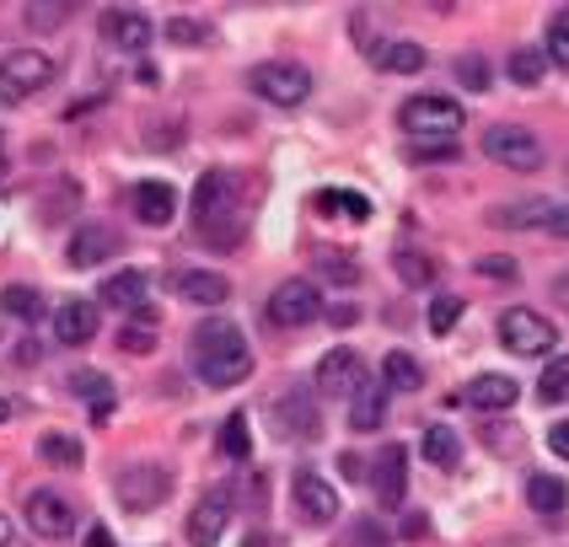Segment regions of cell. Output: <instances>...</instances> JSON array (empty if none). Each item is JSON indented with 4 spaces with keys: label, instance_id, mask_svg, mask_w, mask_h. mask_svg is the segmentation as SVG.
Listing matches in <instances>:
<instances>
[{
    "label": "cell",
    "instance_id": "1",
    "mask_svg": "<svg viewBox=\"0 0 569 547\" xmlns=\"http://www.w3.org/2000/svg\"><path fill=\"white\" fill-rule=\"evenodd\" d=\"M189 344H193V376L204 387H215V392H226V387H237V381L253 376V349H248L242 328L226 322V317H204L193 328Z\"/></svg>",
    "mask_w": 569,
    "mask_h": 547
},
{
    "label": "cell",
    "instance_id": "2",
    "mask_svg": "<svg viewBox=\"0 0 569 547\" xmlns=\"http://www.w3.org/2000/svg\"><path fill=\"white\" fill-rule=\"evenodd\" d=\"M398 123H403V134H414V140H441L451 145V134H462V103H451V97H408L403 108H398Z\"/></svg>",
    "mask_w": 569,
    "mask_h": 547
},
{
    "label": "cell",
    "instance_id": "3",
    "mask_svg": "<svg viewBox=\"0 0 569 547\" xmlns=\"http://www.w3.org/2000/svg\"><path fill=\"white\" fill-rule=\"evenodd\" d=\"M500 344H506L510 355L543 360V355H554V349H559V328H554L548 317L526 311V306H510L506 317H500Z\"/></svg>",
    "mask_w": 569,
    "mask_h": 547
},
{
    "label": "cell",
    "instance_id": "4",
    "mask_svg": "<svg viewBox=\"0 0 569 547\" xmlns=\"http://www.w3.org/2000/svg\"><path fill=\"white\" fill-rule=\"evenodd\" d=\"M55 81V60L38 49H11L0 60V103H27L33 92H44Z\"/></svg>",
    "mask_w": 569,
    "mask_h": 547
},
{
    "label": "cell",
    "instance_id": "5",
    "mask_svg": "<svg viewBox=\"0 0 569 547\" xmlns=\"http://www.w3.org/2000/svg\"><path fill=\"white\" fill-rule=\"evenodd\" d=\"M248 81H253L258 97H263V103H274V108H301V103L312 97V70H301V64H291V60L258 64Z\"/></svg>",
    "mask_w": 569,
    "mask_h": 547
},
{
    "label": "cell",
    "instance_id": "6",
    "mask_svg": "<svg viewBox=\"0 0 569 547\" xmlns=\"http://www.w3.org/2000/svg\"><path fill=\"white\" fill-rule=\"evenodd\" d=\"M484 156L500 162V167H510V173H537V167H543V145H537V134L521 129V123H495V129L484 134Z\"/></svg>",
    "mask_w": 569,
    "mask_h": 547
},
{
    "label": "cell",
    "instance_id": "7",
    "mask_svg": "<svg viewBox=\"0 0 569 547\" xmlns=\"http://www.w3.org/2000/svg\"><path fill=\"white\" fill-rule=\"evenodd\" d=\"M22 515H27V526H33L44 543H64V537H75V521H81L75 504H70L64 494H55V488H33Z\"/></svg>",
    "mask_w": 569,
    "mask_h": 547
},
{
    "label": "cell",
    "instance_id": "8",
    "mask_svg": "<svg viewBox=\"0 0 569 547\" xmlns=\"http://www.w3.org/2000/svg\"><path fill=\"white\" fill-rule=\"evenodd\" d=\"M322 317V296H317L312 280H285V285H274V296H269V322L274 328H307Z\"/></svg>",
    "mask_w": 569,
    "mask_h": 547
},
{
    "label": "cell",
    "instance_id": "9",
    "mask_svg": "<svg viewBox=\"0 0 569 547\" xmlns=\"http://www.w3.org/2000/svg\"><path fill=\"white\" fill-rule=\"evenodd\" d=\"M173 494V473L167 467H129L125 478H119V499H125V510H156L162 499Z\"/></svg>",
    "mask_w": 569,
    "mask_h": 547
},
{
    "label": "cell",
    "instance_id": "10",
    "mask_svg": "<svg viewBox=\"0 0 569 547\" xmlns=\"http://www.w3.org/2000/svg\"><path fill=\"white\" fill-rule=\"evenodd\" d=\"M119 226H103V221H86L75 237H70V247H64V258H70V269H92V263H108L114 252H119Z\"/></svg>",
    "mask_w": 569,
    "mask_h": 547
},
{
    "label": "cell",
    "instance_id": "11",
    "mask_svg": "<svg viewBox=\"0 0 569 547\" xmlns=\"http://www.w3.org/2000/svg\"><path fill=\"white\" fill-rule=\"evenodd\" d=\"M291 499H296L301 521H312V526H328V521L339 515V488L328 484V478H317V473H296Z\"/></svg>",
    "mask_w": 569,
    "mask_h": 547
},
{
    "label": "cell",
    "instance_id": "12",
    "mask_svg": "<svg viewBox=\"0 0 569 547\" xmlns=\"http://www.w3.org/2000/svg\"><path fill=\"white\" fill-rule=\"evenodd\" d=\"M371 473H377V478H371L377 499L387 504V510H398V504H403V494H408V451H403V445H387Z\"/></svg>",
    "mask_w": 569,
    "mask_h": 547
},
{
    "label": "cell",
    "instance_id": "13",
    "mask_svg": "<svg viewBox=\"0 0 569 547\" xmlns=\"http://www.w3.org/2000/svg\"><path fill=\"white\" fill-rule=\"evenodd\" d=\"M232 199H237V178L232 173H204L193 188V215L210 226V221H226L232 215Z\"/></svg>",
    "mask_w": 569,
    "mask_h": 547
},
{
    "label": "cell",
    "instance_id": "14",
    "mask_svg": "<svg viewBox=\"0 0 569 547\" xmlns=\"http://www.w3.org/2000/svg\"><path fill=\"white\" fill-rule=\"evenodd\" d=\"M360 355L355 349H328L322 365H317V392H333V397H349L360 387Z\"/></svg>",
    "mask_w": 569,
    "mask_h": 547
},
{
    "label": "cell",
    "instance_id": "15",
    "mask_svg": "<svg viewBox=\"0 0 569 547\" xmlns=\"http://www.w3.org/2000/svg\"><path fill=\"white\" fill-rule=\"evenodd\" d=\"M173 290L193 306H226L232 296V280L226 274H215V269H178L173 274Z\"/></svg>",
    "mask_w": 569,
    "mask_h": 547
},
{
    "label": "cell",
    "instance_id": "16",
    "mask_svg": "<svg viewBox=\"0 0 569 547\" xmlns=\"http://www.w3.org/2000/svg\"><path fill=\"white\" fill-rule=\"evenodd\" d=\"M55 338L70 344V349L92 344V338H97V306H86L81 296L60 301V306H55Z\"/></svg>",
    "mask_w": 569,
    "mask_h": 547
},
{
    "label": "cell",
    "instance_id": "17",
    "mask_svg": "<svg viewBox=\"0 0 569 547\" xmlns=\"http://www.w3.org/2000/svg\"><path fill=\"white\" fill-rule=\"evenodd\" d=\"M134 215H140L145 226H173V215H178V193H173V182H162V178L134 182Z\"/></svg>",
    "mask_w": 569,
    "mask_h": 547
},
{
    "label": "cell",
    "instance_id": "18",
    "mask_svg": "<svg viewBox=\"0 0 569 547\" xmlns=\"http://www.w3.org/2000/svg\"><path fill=\"white\" fill-rule=\"evenodd\" d=\"M226 521H232V504H226V494H215V499H199L189 510V543L193 547H215L226 537Z\"/></svg>",
    "mask_w": 569,
    "mask_h": 547
},
{
    "label": "cell",
    "instance_id": "19",
    "mask_svg": "<svg viewBox=\"0 0 569 547\" xmlns=\"http://www.w3.org/2000/svg\"><path fill=\"white\" fill-rule=\"evenodd\" d=\"M515 397H521V387L500 370H484V376L467 381V403L484 408V414H506V408H515Z\"/></svg>",
    "mask_w": 569,
    "mask_h": 547
},
{
    "label": "cell",
    "instance_id": "20",
    "mask_svg": "<svg viewBox=\"0 0 569 547\" xmlns=\"http://www.w3.org/2000/svg\"><path fill=\"white\" fill-rule=\"evenodd\" d=\"M103 306H119V311H134L140 322H151V306H145V274H140V269L108 274V280H103Z\"/></svg>",
    "mask_w": 569,
    "mask_h": 547
},
{
    "label": "cell",
    "instance_id": "21",
    "mask_svg": "<svg viewBox=\"0 0 569 547\" xmlns=\"http://www.w3.org/2000/svg\"><path fill=\"white\" fill-rule=\"evenodd\" d=\"M387 425V387L381 381H360L355 392H349V429H360V435H371V429Z\"/></svg>",
    "mask_w": 569,
    "mask_h": 547
},
{
    "label": "cell",
    "instance_id": "22",
    "mask_svg": "<svg viewBox=\"0 0 569 547\" xmlns=\"http://www.w3.org/2000/svg\"><path fill=\"white\" fill-rule=\"evenodd\" d=\"M103 38H108L114 49L140 55V49L151 44V22H145L140 11H103Z\"/></svg>",
    "mask_w": 569,
    "mask_h": 547
},
{
    "label": "cell",
    "instance_id": "23",
    "mask_svg": "<svg viewBox=\"0 0 569 547\" xmlns=\"http://www.w3.org/2000/svg\"><path fill=\"white\" fill-rule=\"evenodd\" d=\"M381 387H387V397H392V392H419V387H425V365L414 360L408 349H387V360H381Z\"/></svg>",
    "mask_w": 569,
    "mask_h": 547
},
{
    "label": "cell",
    "instance_id": "24",
    "mask_svg": "<svg viewBox=\"0 0 569 547\" xmlns=\"http://www.w3.org/2000/svg\"><path fill=\"white\" fill-rule=\"evenodd\" d=\"M526 504H532L537 515H565L569 484L565 478H548V473H532V478H526Z\"/></svg>",
    "mask_w": 569,
    "mask_h": 547
},
{
    "label": "cell",
    "instance_id": "25",
    "mask_svg": "<svg viewBox=\"0 0 569 547\" xmlns=\"http://www.w3.org/2000/svg\"><path fill=\"white\" fill-rule=\"evenodd\" d=\"M70 387H75L81 403H92V419H108V414H114V381H108L103 370H75Z\"/></svg>",
    "mask_w": 569,
    "mask_h": 547
},
{
    "label": "cell",
    "instance_id": "26",
    "mask_svg": "<svg viewBox=\"0 0 569 547\" xmlns=\"http://www.w3.org/2000/svg\"><path fill=\"white\" fill-rule=\"evenodd\" d=\"M548 210H554V204H543V199H521V204H495V210H489V226H500V231H521V226H537V215L548 221Z\"/></svg>",
    "mask_w": 569,
    "mask_h": 547
},
{
    "label": "cell",
    "instance_id": "27",
    "mask_svg": "<svg viewBox=\"0 0 569 547\" xmlns=\"http://www.w3.org/2000/svg\"><path fill=\"white\" fill-rule=\"evenodd\" d=\"M371 60L381 70H392V75H414V70H425V49L414 44V38H398V44H381Z\"/></svg>",
    "mask_w": 569,
    "mask_h": 547
},
{
    "label": "cell",
    "instance_id": "28",
    "mask_svg": "<svg viewBox=\"0 0 569 547\" xmlns=\"http://www.w3.org/2000/svg\"><path fill=\"white\" fill-rule=\"evenodd\" d=\"M317 210H328V215H349V221H371V199L355 193V188H328V193H317Z\"/></svg>",
    "mask_w": 569,
    "mask_h": 547
},
{
    "label": "cell",
    "instance_id": "29",
    "mask_svg": "<svg viewBox=\"0 0 569 547\" xmlns=\"http://www.w3.org/2000/svg\"><path fill=\"white\" fill-rule=\"evenodd\" d=\"M425 462L451 473V467L462 462V440H457V435H451L446 425H430V429H425Z\"/></svg>",
    "mask_w": 569,
    "mask_h": 547
},
{
    "label": "cell",
    "instance_id": "30",
    "mask_svg": "<svg viewBox=\"0 0 569 547\" xmlns=\"http://www.w3.org/2000/svg\"><path fill=\"white\" fill-rule=\"evenodd\" d=\"M280 429H285L291 440H317V408L301 403V397H285V403H280Z\"/></svg>",
    "mask_w": 569,
    "mask_h": 547
},
{
    "label": "cell",
    "instance_id": "31",
    "mask_svg": "<svg viewBox=\"0 0 569 547\" xmlns=\"http://www.w3.org/2000/svg\"><path fill=\"white\" fill-rule=\"evenodd\" d=\"M0 311L16 317V322H38V317H44V296H38L33 285H5V290H0Z\"/></svg>",
    "mask_w": 569,
    "mask_h": 547
},
{
    "label": "cell",
    "instance_id": "32",
    "mask_svg": "<svg viewBox=\"0 0 569 547\" xmlns=\"http://www.w3.org/2000/svg\"><path fill=\"white\" fill-rule=\"evenodd\" d=\"M38 456L55 462V467H75V462L86 456V445H81L75 435H38Z\"/></svg>",
    "mask_w": 569,
    "mask_h": 547
},
{
    "label": "cell",
    "instance_id": "33",
    "mask_svg": "<svg viewBox=\"0 0 569 547\" xmlns=\"http://www.w3.org/2000/svg\"><path fill=\"white\" fill-rule=\"evenodd\" d=\"M537 397H543V403H569V355L543 365V376H537Z\"/></svg>",
    "mask_w": 569,
    "mask_h": 547
},
{
    "label": "cell",
    "instance_id": "34",
    "mask_svg": "<svg viewBox=\"0 0 569 547\" xmlns=\"http://www.w3.org/2000/svg\"><path fill=\"white\" fill-rule=\"evenodd\" d=\"M543 75H548V55L543 49H515L510 55V81L515 86H537Z\"/></svg>",
    "mask_w": 569,
    "mask_h": 547
},
{
    "label": "cell",
    "instance_id": "35",
    "mask_svg": "<svg viewBox=\"0 0 569 547\" xmlns=\"http://www.w3.org/2000/svg\"><path fill=\"white\" fill-rule=\"evenodd\" d=\"M317 269H322L328 280H339V285H355V280H360L355 252H333V247H322V252H317Z\"/></svg>",
    "mask_w": 569,
    "mask_h": 547
},
{
    "label": "cell",
    "instance_id": "36",
    "mask_svg": "<svg viewBox=\"0 0 569 547\" xmlns=\"http://www.w3.org/2000/svg\"><path fill=\"white\" fill-rule=\"evenodd\" d=\"M398 280H403V285H430V280H436V258L403 247V252H398Z\"/></svg>",
    "mask_w": 569,
    "mask_h": 547
},
{
    "label": "cell",
    "instance_id": "37",
    "mask_svg": "<svg viewBox=\"0 0 569 547\" xmlns=\"http://www.w3.org/2000/svg\"><path fill=\"white\" fill-rule=\"evenodd\" d=\"M221 451H226L232 462H248L253 440H248V419H242V414H232V419L221 425Z\"/></svg>",
    "mask_w": 569,
    "mask_h": 547
},
{
    "label": "cell",
    "instance_id": "38",
    "mask_svg": "<svg viewBox=\"0 0 569 547\" xmlns=\"http://www.w3.org/2000/svg\"><path fill=\"white\" fill-rule=\"evenodd\" d=\"M425 322H430V333H451L462 322V296H436L430 311H425Z\"/></svg>",
    "mask_w": 569,
    "mask_h": 547
},
{
    "label": "cell",
    "instance_id": "39",
    "mask_svg": "<svg viewBox=\"0 0 569 547\" xmlns=\"http://www.w3.org/2000/svg\"><path fill=\"white\" fill-rule=\"evenodd\" d=\"M548 60H559V64H569V5L548 22V49H543Z\"/></svg>",
    "mask_w": 569,
    "mask_h": 547
},
{
    "label": "cell",
    "instance_id": "40",
    "mask_svg": "<svg viewBox=\"0 0 569 547\" xmlns=\"http://www.w3.org/2000/svg\"><path fill=\"white\" fill-rule=\"evenodd\" d=\"M167 44H210V27L193 16H173L167 22Z\"/></svg>",
    "mask_w": 569,
    "mask_h": 547
},
{
    "label": "cell",
    "instance_id": "41",
    "mask_svg": "<svg viewBox=\"0 0 569 547\" xmlns=\"http://www.w3.org/2000/svg\"><path fill=\"white\" fill-rule=\"evenodd\" d=\"M119 349H125V355H151V349H156V333H151L145 322H125V333H119Z\"/></svg>",
    "mask_w": 569,
    "mask_h": 547
},
{
    "label": "cell",
    "instance_id": "42",
    "mask_svg": "<svg viewBox=\"0 0 569 547\" xmlns=\"http://www.w3.org/2000/svg\"><path fill=\"white\" fill-rule=\"evenodd\" d=\"M457 81L473 86V92H489V64L478 60V55H462V60H457Z\"/></svg>",
    "mask_w": 569,
    "mask_h": 547
},
{
    "label": "cell",
    "instance_id": "43",
    "mask_svg": "<svg viewBox=\"0 0 569 547\" xmlns=\"http://www.w3.org/2000/svg\"><path fill=\"white\" fill-rule=\"evenodd\" d=\"M64 16H70L64 5H33V11H27V27H38V33H49V27H60Z\"/></svg>",
    "mask_w": 569,
    "mask_h": 547
},
{
    "label": "cell",
    "instance_id": "44",
    "mask_svg": "<svg viewBox=\"0 0 569 547\" xmlns=\"http://www.w3.org/2000/svg\"><path fill=\"white\" fill-rule=\"evenodd\" d=\"M478 274H489V280H515V258L489 252V258H478Z\"/></svg>",
    "mask_w": 569,
    "mask_h": 547
},
{
    "label": "cell",
    "instance_id": "45",
    "mask_svg": "<svg viewBox=\"0 0 569 547\" xmlns=\"http://www.w3.org/2000/svg\"><path fill=\"white\" fill-rule=\"evenodd\" d=\"M548 451H554L559 462H569V419H559V425L548 429Z\"/></svg>",
    "mask_w": 569,
    "mask_h": 547
},
{
    "label": "cell",
    "instance_id": "46",
    "mask_svg": "<svg viewBox=\"0 0 569 547\" xmlns=\"http://www.w3.org/2000/svg\"><path fill=\"white\" fill-rule=\"evenodd\" d=\"M548 231H554V237H569V204H554V210H548Z\"/></svg>",
    "mask_w": 569,
    "mask_h": 547
},
{
    "label": "cell",
    "instance_id": "47",
    "mask_svg": "<svg viewBox=\"0 0 569 547\" xmlns=\"http://www.w3.org/2000/svg\"><path fill=\"white\" fill-rule=\"evenodd\" d=\"M328 322H333V328H355V322H360V311H355V306H333V311H328Z\"/></svg>",
    "mask_w": 569,
    "mask_h": 547
},
{
    "label": "cell",
    "instance_id": "48",
    "mask_svg": "<svg viewBox=\"0 0 569 547\" xmlns=\"http://www.w3.org/2000/svg\"><path fill=\"white\" fill-rule=\"evenodd\" d=\"M86 547H114V537H108V526H92V532H86Z\"/></svg>",
    "mask_w": 569,
    "mask_h": 547
},
{
    "label": "cell",
    "instance_id": "49",
    "mask_svg": "<svg viewBox=\"0 0 569 547\" xmlns=\"http://www.w3.org/2000/svg\"><path fill=\"white\" fill-rule=\"evenodd\" d=\"M11 537H16V526H11V515H0V547H11Z\"/></svg>",
    "mask_w": 569,
    "mask_h": 547
},
{
    "label": "cell",
    "instance_id": "50",
    "mask_svg": "<svg viewBox=\"0 0 569 547\" xmlns=\"http://www.w3.org/2000/svg\"><path fill=\"white\" fill-rule=\"evenodd\" d=\"M554 296H565V301H569V274H559V280H554Z\"/></svg>",
    "mask_w": 569,
    "mask_h": 547
},
{
    "label": "cell",
    "instance_id": "51",
    "mask_svg": "<svg viewBox=\"0 0 569 547\" xmlns=\"http://www.w3.org/2000/svg\"><path fill=\"white\" fill-rule=\"evenodd\" d=\"M11 414H16V403H11V397H0V425H5Z\"/></svg>",
    "mask_w": 569,
    "mask_h": 547
},
{
    "label": "cell",
    "instance_id": "52",
    "mask_svg": "<svg viewBox=\"0 0 569 547\" xmlns=\"http://www.w3.org/2000/svg\"><path fill=\"white\" fill-rule=\"evenodd\" d=\"M0 182H5V156H0Z\"/></svg>",
    "mask_w": 569,
    "mask_h": 547
},
{
    "label": "cell",
    "instance_id": "53",
    "mask_svg": "<svg viewBox=\"0 0 569 547\" xmlns=\"http://www.w3.org/2000/svg\"><path fill=\"white\" fill-rule=\"evenodd\" d=\"M565 173H569V167H565Z\"/></svg>",
    "mask_w": 569,
    "mask_h": 547
}]
</instances>
